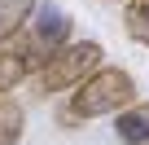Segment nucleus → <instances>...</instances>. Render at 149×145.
Returning <instances> with one entry per match:
<instances>
[{
	"label": "nucleus",
	"instance_id": "6e6552de",
	"mask_svg": "<svg viewBox=\"0 0 149 145\" xmlns=\"http://www.w3.org/2000/svg\"><path fill=\"white\" fill-rule=\"evenodd\" d=\"M35 13V0H0V40L22 31V22Z\"/></svg>",
	"mask_w": 149,
	"mask_h": 145
},
{
	"label": "nucleus",
	"instance_id": "39448f33",
	"mask_svg": "<svg viewBox=\"0 0 149 145\" xmlns=\"http://www.w3.org/2000/svg\"><path fill=\"white\" fill-rule=\"evenodd\" d=\"M114 136L123 145H149V101H136L123 114H114Z\"/></svg>",
	"mask_w": 149,
	"mask_h": 145
},
{
	"label": "nucleus",
	"instance_id": "423d86ee",
	"mask_svg": "<svg viewBox=\"0 0 149 145\" xmlns=\"http://www.w3.org/2000/svg\"><path fill=\"white\" fill-rule=\"evenodd\" d=\"M22 132H26V110L9 92H0V145H18Z\"/></svg>",
	"mask_w": 149,
	"mask_h": 145
},
{
	"label": "nucleus",
	"instance_id": "0eeeda50",
	"mask_svg": "<svg viewBox=\"0 0 149 145\" xmlns=\"http://www.w3.org/2000/svg\"><path fill=\"white\" fill-rule=\"evenodd\" d=\"M123 27L136 44L149 48V0H127L123 5Z\"/></svg>",
	"mask_w": 149,
	"mask_h": 145
},
{
	"label": "nucleus",
	"instance_id": "f03ea898",
	"mask_svg": "<svg viewBox=\"0 0 149 145\" xmlns=\"http://www.w3.org/2000/svg\"><path fill=\"white\" fill-rule=\"evenodd\" d=\"M101 44L97 40H70L66 48H57L44 66H40V92L53 97V92H70L79 88L92 70H101Z\"/></svg>",
	"mask_w": 149,
	"mask_h": 145
},
{
	"label": "nucleus",
	"instance_id": "7ed1b4c3",
	"mask_svg": "<svg viewBox=\"0 0 149 145\" xmlns=\"http://www.w3.org/2000/svg\"><path fill=\"white\" fill-rule=\"evenodd\" d=\"M35 66H44V57H40L31 31H13V35H5V40H0V92H13Z\"/></svg>",
	"mask_w": 149,
	"mask_h": 145
},
{
	"label": "nucleus",
	"instance_id": "20e7f679",
	"mask_svg": "<svg viewBox=\"0 0 149 145\" xmlns=\"http://www.w3.org/2000/svg\"><path fill=\"white\" fill-rule=\"evenodd\" d=\"M31 40L40 48V57L48 62L57 48L70 44V13L61 5H35V27H31Z\"/></svg>",
	"mask_w": 149,
	"mask_h": 145
},
{
	"label": "nucleus",
	"instance_id": "f257e3e1",
	"mask_svg": "<svg viewBox=\"0 0 149 145\" xmlns=\"http://www.w3.org/2000/svg\"><path fill=\"white\" fill-rule=\"evenodd\" d=\"M127 106H136V79L118 66H101L70 92V119L84 123V119H101V114H123Z\"/></svg>",
	"mask_w": 149,
	"mask_h": 145
}]
</instances>
